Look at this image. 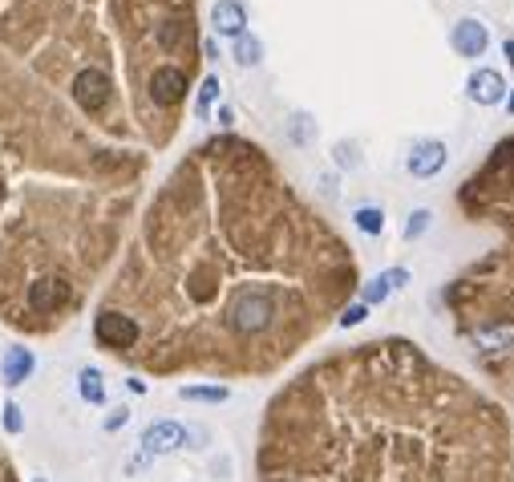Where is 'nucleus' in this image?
<instances>
[{"label": "nucleus", "instance_id": "c85d7f7f", "mask_svg": "<svg viewBox=\"0 0 514 482\" xmlns=\"http://www.w3.org/2000/svg\"><path fill=\"white\" fill-rule=\"evenodd\" d=\"M506 106H510V110H514V94H506Z\"/></svg>", "mask_w": 514, "mask_h": 482}, {"label": "nucleus", "instance_id": "bb28decb", "mask_svg": "<svg viewBox=\"0 0 514 482\" xmlns=\"http://www.w3.org/2000/svg\"><path fill=\"white\" fill-rule=\"evenodd\" d=\"M126 386H130V394H146V381H138V377H130Z\"/></svg>", "mask_w": 514, "mask_h": 482}, {"label": "nucleus", "instance_id": "1a4fd4ad", "mask_svg": "<svg viewBox=\"0 0 514 482\" xmlns=\"http://www.w3.org/2000/svg\"><path fill=\"white\" fill-rule=\"evenodd\" d=\"M29 309L33 312H58L61 304L69 300V284L65 280H58V276H45V280H37V284H29Z\"/></svg>", "mask_w": 514, "mask_h": 482}, {"label": "nucleus", "instance_id": "9d476101", "mask_svg": "<svg viewBox=\"0 0 514 482\" xmlns=\"http://www.w3.org/2000/svg\"><path fill=\"white\" fill-rule=\"evenodd\" d=\"M211 25H215L219 37H239V33H248V9L239 0H219L211 9Z\"/></svg>", "mask_w": 514, "mask_h": 482}, {"label": "nucleus", "instance_id": "20e7f679", "mask_svg": "<svg viewBox=\"0 0 514 482\" xmlns=\"http://www.w3.org/2000/svg\"><path fill=\"white\" fill-rule=\"evenodd\" d=\"M110 73H105V69H81V73H77L73 78V97H77V106L81 110H89V114H94V110H102L105 102H110Z\"/></svg>", "mask_w": 514, "mask_h": 482}, {"label": "nucleus", "instance_id": "b1692460", "mask_svg": "<svg viewBox=\"0 0 514 482\" xmlns=\"http://www.w3.org/2000/svg\"><path fill=\"white\" fill-rule=\"evenodd\" d=\"M126 422H130V409H126V405H118L114 414L105 417V430H110V434H114V430H122V425H126Z\"/></svg>", "mask_w": 514, "mask_h": 482}, {"label": "nucleus", "instance_id": "9b49d317", "mask_svg": "<svg viewBox=\"0 0 514 482\" xmlns=\"http://www.w3.org/2000/svg\"><path fill=\"white\" fill-rule=\"evenodd\" d=\"M33 369H37V357H33V348L12 345L9 353H4V386H25V381L33 377Z\"/></svg>", "mask_w": 514, "mask_h": 482}, {"label": "nucleus", "instance_id": "a211bd4d", "mask_svg": "<svg viewBox=\"0 0 514 482\" xmlns=\"http://www.w3.org/2000/svg\"><path fill=\"white\" fill-rule=\"evenodd\" d=\"M429 223H433V211H426V207H418V211L410 215V223H405V240L418 243L421 235L429 232Z\"/></svg>", "mask_w": 514, "mask_h": 482}, {"label": "nucleus", "instance_id": "f8f14e48", "mask_svg": "<svg viewBox=\"0 0 514 482\" xmlns=\"http://www.w3.org/2000/svg\"><path fill=\"white\" fill-rule=\"evenodd\" d=\"M77 394H81V402L102 405L105 402V377H102V369H94V365L81 369V373H77Z\"/></svg>", "mask_w": 514, "mask_h": 482}, {"label": "nucleus", "instance_id": "7ed1b4c3", "mask_svg": "<svg viewBox=\"0 0 514 482\" xmlns=\"http://www.w3.org/2000/svg\"><path fill=\"white\" fill-rule=\"evenodd\" d=\"M191 442V430L182 422H171V417H162V422H150L142 430V454L154 458V454H174L182 446Z\"/></svg>", "mask_w": 514, "mask_h": 482}, {"label": "nucleus", "instance_id": "cd10ccee", "mask_svg": "<svg viewBox=\"0 0 514 482\" xmlns=\"http://www.w3.org/2000/svg\"><path fill=\"white\" fill-rule=\"evenodd\" d=\"M506 53H510V65H514V41H510V45H506Z\"/></svg>", "mask_w": 514, "mask_h": 482}, {"label": "nucleus", "instance_id": "393cba45", "mask_svg": "<svg viewBox=\"0 0 514 482\" xmlns=\"http://www.w3.org/2000/svg\"><path fill=\"white\" fill-rule=\"evenodd\" d=\"M336 163H341V166H357V146L353 142H341V146H336Z\"/></svg>", "mask_w": 514, "mask_h": 482}, {"label": "nucleus", "instance_id": "f03ea898", "mask_svg": "<svg viewBox=\"0 0 514 482\" xmlns=\"http://www.w3.org/2000/svg\"><path fill=\"white\" fill-rule=\"evenodd\" d=\"M94 337L102 340L105 348H118V353H122V348L138 345V320L118 312V309H102L94 317Z\"/></svg>", "mask_w": 514, "mask_h": 482}, {"label": "nucleus", "instance_id": "c756f323", "mask_svg": "<svg viewBox=\"0 0 514 482\" xmlns=\"http://www.w3.org/2000/svg\"><path fill=\"white\" fill-rule=\"evenodd\" d=\"M33 482H49V478H33Z\"/></svg>", "mask_w": 514, "mask_h": 482}, {"label": "nucleus", "instance_id": "aec40b11", "mask_svg": "<svg viewBox=\"0 0 514 482\" xmlns=\"http://www.w3.org/2000/svg\"><path fill=\"white\" fill-rule=\"evenodd\" d=\"M215 97H219V78H203V86H199V102H195L199 118H207V110L215 106Z\"/></svg>", "mask_w": 514, "mask_h": 482}, {"label": "nucleus", "instance_id": "ddd939ff", "mask_svg": "<svg viewBox=\"0 0 514 482\" xmlns=\"http://www.w3.org/2000/svg\"><path fill=\"white\" fill-rule=\"evenodd\" d=\"M478 348H510L514 345V325H482L474 328Z\"/></svg>", "mask_w": 514, "mask_h": 482}, {"label": "nucleus", "instance_id": "4468645a", "mask_svg": "<svg viewBox=\"0 0 514 482\" xmlns=\"http://www.w3.org/2000/svg\"><path fill=\"white\" fill-rule=\"evenodd\" d=\"M259 61H264V41L251 37V33H239L235 37V65L256 69Z\"/></svg>", "mask_w": 514, "mask_h": 482}, {"label": "nucleus", "instance_id": "6ab92c4d", "mask_svg": "<svg viewBox=\"0 0 514 482\" xmlns=\"http://www.w3.org/2000/svg\"><path fill=\"white\" fill-rule=\"evenodd\" d=\"M389 280H385V272H381V276H372V280L369 284H364V292H361V304H369V309H372V304H381V300L385 296H389Z\"/></svg>", "mask_w": 514, "mask_h": 482}, {"label": "nucleus", "instance_id": "4be33fe9", "mask_svg": "<svg viewBox=\"0 0 514 482\" xmlns=\"http://www.w3.org/2000/svg\"><path fill=\"white\" fill-rule=\"evenodd\" d=\"M25 430V417H20V405L9 402L4 405V434H20Z\"/></svg>", "mask_w": 514, "mask_h": 482}, {"label": "nucleus", "instance_id": "412c9836", "mask_svg": "<svg viewBox=\"0 0 514 482\" xmlns=\"http://www.w3.org/2000/svg\"><path fill=\"white\" fill-rule=\"evenodd\" d=\"M364 317H369V304H361V300H357V304H349V309L341 312V328H357Z\"/></svg>", "mask_w": 514, "mask_h": 482}, {"label": "nucleus", "instance_id": "f3484780", "mask_svg": "<svg viewBox=\"0 0 514 482\" xmlns=\"http://www.w3.org/2000/svg\"><path fill=\"white\" fill-rule=\"evenodd\" d=\"M288 138H292V142H300V146L312 142V138H316V122L308 114H292V118H288Z\"/></svg>", "mask_w": 514, "mask_h": 482}, {"label": "nucleus", "instance_id": "423d86ee", "mask_svg": "<svg viewBox=\"0 0 514 482\" xmlns=\"http://www.w3.org/2000/svg\"><path fill=\"white\" fill-rule=\"evenodd\" d=\"M150 97H154V106H179L182 97H187V73H182V69H174V65L154 69Z\"/></svg>", "mask_w": 514, "mask_h": 482}, {"label": "nucleus", "instance_id": "0eeeda50", "mask_svg": "<svg viewBox=\"0 0 514 482\" xmlns=\"http://www.w3.org/2000/svg\"><path fill=\"white\" fill-rule=\"evenodd\" d=\"M466 94H470V102H478V106H498V102H506V78L498 73V69H474Z\"/></svg>", "mask_w": 514, "mask_h": 482}, {"label": "nucleus", "instance_id": "f257e3e1", "mask_svg": "<svg viewBox=\"0 0 514 482\" xmlns=\"http://www.w3.org/2000/svg\"><path fill=\"white\" fill-rule=\"evenodd\" d=\"M272 317H276V300H272L267 288H243L235 300H231V312H227L231 328L243 333V337L264 333V328L272 325Z\"/></svg>", "mask_w": 514, "mask_h": 482}, {"label": "nucleus", "instance_id": "2eb2a0df", "mask_svg": "<svg viewBox=\"0 0 514 482\" xmlns=\"http://www.w3.org/2000/svg\"><path fill=\"white\" fill-rule=\"evenodd\" d=\"M182 402H203V405H223L231 397L227 386H182L179 389Z\"/></svg>", "mask_w": 514, "mask_h": 482}, {"label": "nucleus", "instance_id": "a878e982", "mask_svg": "<svg viewBox=\"0 0 514 482\" xmlns=\"http://www.w3.org/2000/svg\"><path fill=\"white\" fill-rule=\"evenodd\" d=\"M385 280H389V288H405V284H410V268H389Z\"/></svg>", "mask_w": 514, "mask_h": 482}, {"label": "nucleus", "instance_id": "dca6fc26", "mask_svg": "<svg viewBox=\"0 0 514 482\" xmlns=\"http://www.w3.org/2000/svg\"><path fill=\"white\" fill-rule=\"evenodd\" d=\"M353 223L361 227L364 235H381L385 232V211H381V207H357Z\"/></svg>", "mask_w": 514, "mask_h": 482}, {"label": "nucleus", "instance_id": "6e6552de", "mask_svg": "<svg viewBox=\"0 0 514 482\" xmlns=\"http://www.w3.org/2000/svg\"><path fill=\"white\" fill-rule=\"evenodd\" d=\"M441 166H446V142H438V138H426L410 150L413 179H433V174H441Z\"/></svg>", "mask_w": 514, "mask_h": 482}, {"label": "nucleus", "instance_id": "39448f33", "mask_svg": "<svg viewBox=\"0 0 514 482\" xmlns=\"http://www.w3.org/2000/svg\"><path fill=\"white\" fill-rule=\"evenodd\" d=\"M449 45L462 53V57H482L486 53V45H490V33H486V25L482 20H474V17H462L449 29Z\"/></svg>", "mask_w": 514, "mask_h": 482}, {"label": "nucleus", "instance_id": "7c9ffc66", "mask_svg": "<svg viewBox=\"0 0 514 482\" xmlns=\"http://www.w3.org/2000/svg\"><path fill=\"white\" fill-rule=\"evenodd\" d=\"M0 482H4V478H0Z\"/></svg>", "mask_w": 514, "mask_h": 482}, {"label": "nucleus", "instance_id": "5701e85b", "mask_svg": "<svg viewBox=\"0 0 514 482\" xmlns=\"http://www.w3.org/2000/svg\"><path fill=\"white\" fill-rule=\"evenodd\" d=\"M162 45H166V49H174V45H179V41H182V25H179V20H171V25H166V29H162Z\"/></svg>", "mask_w": 514, "mask_h": 482}]
</instances>
